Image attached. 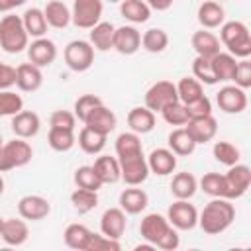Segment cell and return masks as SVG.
<instances>
[{
  "mask_svg": "<svg viewBox=\"0 0 251 251\" xmlns=\"http://www.w3.org/2000/svg\"><path fill=\"white\" fill-rule=\"evenodd\" d=\"M139 233L147 243H151L163 251H175L180 245L178 229L173 227L169 224V220L157 212L143 216V220L139 224Z\"/></svg>",
  "mask_w": 251,
  "mask_h": 251,
  "instance_id": "6da1fadb",
  "label": "cell"
},
{
  "mask_svg": "<svg viewBox=\"0 0 251 251\" xmlns=\"http://www.w3.org/2000/svg\"><path fill=\"white\" fill-rule=\"evenodd\" d=\"M235 220V208L227 198H212L198 214V226L208 235L224 233Z\"/></svg>",
  "mask_w": 251,
  "mask_h": 251,
  "instance_id": "7a4b0ae2",
  "label": "cell"
},
{
  "mask_svg": "<svg viewBox=\"0 0 251 251\" xmlns=\"http://www.w3.org/2000/svg\"><path fill=\"white\" fill-rule=\"evenodd\" d=\"M220 43L227 49V53H231L235 59H247L251 55V33L249 27L239 22H224L220 25Z\"/></svg>",
  "mask_w": 251,
  "mask_h": 251,
  "instance_id": "3957f363",
  "label": "cell"
},
{
  "mask_svg": "<svg viewBox=\"0 0 251 251\" xmlns=\"http://www.w3.org/2000/svg\"><path fill=\"white\" fill-rule=\"evenodd\" d=\"M27 45H29V35L24 27L22 16L6 14L0 20V47L6 53L16 55L27 49Z\"/></svg>",
  "mask_w": 251,
  "mask_h": 251,
  "instance_id": "277c9868",
  "label": "cell"
},
{
  "mask_svg": "<svg viewBox=\"0 0 251 251\" xmlns=\"http://www.w3.org/2000/svg\"><path fill=\"white\" fill-rule=\"evenodd\" d=\"M31 157H33L31 145L22 137H14L12 141H6L0 147V173L25 167L31 161Z\"/></svg>",
  "mask_w": 251,
  "mask_h": 251,
  "instance_id": "5b68a950",
  "label": "cell"
},
{
  "mask_svg": "<svg viewBox=\"0 0 251 251\" xmlns=\"http://www.w3.org/2000/svg\"><path fill=\"white\" fill-rule=\"evenodd\" d=\"M63 57H65V63L71 71L84 73L94 63V47L90 45V41L73 39V41L67 43V47L63 51Z\"/></svg>",
  "mask_w": 251,
  "mask_h": 251,
  "instance_id": "8992f818",
  "label": "cell"
},
{
  "mask_svg": "<svg viewBox=\"0 0 251 251\" xmlns=\"http://www.w3.org/2000/svg\"><path fill=\"white\" fill-rule=\"evenodd\" d=\"M102 0H75L71 8V22L80 29H90L102 20Z\"/></svg>",
  "mask_w": 251,
  "mask_h": 251,
  "instance_id": "52a82bcc",
  "label": "cell"
},
{
  "mask_svg": "<svg viewBox=\"0 0 251 251\" xmlns=\"http://www.w3.org/2000/svg\"><path fill=\"white\" fill-rule=\"evenodd\" d=\"M120 163V178L127 184V186H139L147 180L149 176V167H147V159L143 153H135L129 157H122L118 159Z\"/></svg>",
  "mask_w": 251,
  "mask_h": 251,
  "instance_id": "ba28073f",
  "label": "cell"
},
{
  "mask_svg": "<svg viewBox=\"0 0 251 251\" xmlns=\"http://www.w3.org/2000/svg\"><path fill=\"white\" fill-rule=\"evenodd\" d=\"M173 102H178V94H176V84L171 80H157L145 92V106L151 112H161Z\"/></svg>",
  "mask_w": 251,
  "mask_h": 251,
  "instance_id": "9c48e42d",
  "label": "cell"
},
{
  "mask_svg": "<svg viewBox=\"0 0 251 251\" xmlns=\"http://www.w3.org/2000/svg\"><path fill=\"white\" fill-rule=\"evenodd\" d=\"M224 180H226V198L227 200H237L251 186V169L247 165L235 163L224 175Z\"/></svg>",
  "mask_w": 251,
  "mask_h": 251,
  "instance_id": "30bf717a",
  "label": "cell"
},
{
  "mask_svg": "<svg viewBox=\"0 0 251 251\" xmlns=\"http://www.w3.org/2000/svg\"><path fill=\"white\" fill-rule=\"evenodd\" d=\"M167 220L173 227L180 231H188L198 226V210L188 200H175L167 210Z\"/></svg>",
  "mask_w": 251,
  "mask_h": 251,
  "instance_id": "8fae6325",
  "label": "cell"
},
{
  "mask_svg": "<svg viewBox=\"0 0 251 251\" xmlns=\"http://www.w3.org/2000/svg\"><path fill=\"white\" fill-rule=\"evenodd\" d=\"M216 102L226 114H241L247 108V94L243 88L235 84H226L216 94Z\"/></svg>",
  "mask_w": 251,
  "mask_h": 251,
  "instance_id": "7c38bea8",
  "label": "cell"
},
{
  "mask_svg": "<svg viewBox=\"0 0 251 251\" xmlns=\"http://www.w3.org/2000/svg\"><path fill=\"white\" fill-rule=\"evenodd\" d=\"M18 214L24 220L39 222L51 214V204L47 198H43L39 194H25L18 200Z\"/></svg>",
  "mask_w": 251,
  "mask_h": 251,
  "instance_id": "4fadbf2b",
  "label": "cell"
},
{
  "mask_svg": "<svg viewBox=\"0 0 251 251\" xmlns=\"http://www.w3.org/2000/svg\"><path fill=\"white\" fill-rule=\"evenodd\" d=\"M27 59L29 63H33L35 67L43 69L55 63L57 59V45L55 41L47 39V37H35L29 45H27Z\"/></svg>",
  "mask_w": 251,
  "mask_h": 251,
  "instance_id": "5bb4252c",
  "label": "cell"
},
{
  "mask_svg": "<svg viewBox=\"0 0 251 251\" xmlns=\"http://www.w3.org/2000/svg\"><path fill=\"white\" fill-rule=\"evenodd\" d=\"M82 124H84L86 127L98 131V133L108 135V133H112V131L116 129L118 118H116V114H114L108 106H104V102H102V104L94 106V108L86 114V118L82 120Z\"/></svg>",
  "mask_w": 251,
  "mask_h": 251,
  "instance_id": "9a60e30c",
  "label": "cell"
},
{
  "mask_svg": "<svg viewBox=\"0 0 251 251\" xmlns=\"http://www.w3.org/2000/svg\"><path fill=\"white\" fill-rule=\"evenodd\" d=\"M184 127L192 135V139L196 141V145L212 141L216 137V133H218V122H216V118L212 114L200 116V118H190L184 124Z\"/></svg>",
  "mask_w": 251,
  "mask_h": 251,
  "instance_id": "2e32d148",
  "label": "cell"
},
{
  "mask_svg": "<svg viewBox=\"0 0 251 251\" xmlns=\"http://www.w3.org/2000/svg\"><path fill=\"white\" fill-rule=\"evenodd\" d=\"M10 127L14 131L16 137H22V139H31L39 133V127H41V120L35 112L31 110H22L18 114L12 116V122H10Z\"/></svg>",
  "mask_w": 251,
  "mask_h": 251,
  "instance_id": "e0dca14e",
  "label": "cell"
},
{
  "mask_svg": "<svg viewBox=\"0 0 251 251\" xmlns=\"http://www.w3.org/2000/svg\"><path fill=\"white\" fill-rule=\"evenodd\" d=\"M145 159H147L149 173L159 175V176L173 175L175 169H176V155H175L169 147H157V149H153Z\"/></svg>",
  "mask_w": 251,
  "mask_h": 251,
  "instance_id": "ac0fdd59",
  "label": "cell"
},
{
  "mask_svg": "<svg viewBox=\"0 0 251 251\" xmlns=\"http://www.w3.org/2000/svg\"><path fill=\"white\" fill-rule=\"evenodd\" d=\"M0 237L6 245H12V247H20L27 241L29 237V227L25 224L24 218H6L2 222V227H0Z\"/></svg>",
  "mask_w": 251,
  "mask_h": 251,
  "instance_id": "d6986e66",
  "label": "cell"
},
{
  "mask_svg": "<svg viewBox=\"0 0 251 251\" xmlns=\"http://www.w3.org/2000/svg\"><path fill=\"white\" fill-rule=\"evenodd\" d=\"M141 47V33L135 25H122L114 31V49L122 55H133Z\"/></svg>",
  "mask_w": 251,
  "mask_h": 251,
  "instance_id": "ffe728a7",
  "label": "cell"
},
{
  "mask_svg": "<svg viewBox=\"0 0 251 251\" xmlns=\"http://www.w3.org/2000/svg\"><path fill=\"white\" fill-rule=\"evenodd\" d=\"M43 84V73L33 63H22L16 67V86L22 92H35Z\"/></svg>",
  "mask_w": 251,
  "mask_h": 251,
  "instance_id": "44dd1931",
  "label": "cell"
},
{
  "mask_svg": "<svg viewBox=\"0 0 251 251\" xmlns=\"http://www.w3.org/2000/svg\"><path fill=\"white\" fill-rule=\"evenodd\" d=\"M118 204L120 208L129 214V216H135V214H141L147 204H149V196L143 188H137V186H129V188H124L120 192V198H118Z\"/></svg>",
  "mask_w": 251,
  "mask_h": 251,
  "instance_id": "7402d4cb",
  "label": "cell"
},
{
  "mask_svg": "<svg viewBox=\"0 0 251 251\" xmlns=\"http://www.w3.org/2000/svg\"><path fill=\"white\" fill-rule=\"evenodd\" d=\"M126 231V212L118 206V208H108L104 210L102 218H100V233H104L106 237L112 239H120Z\"/></svg>",
  "mask_w": 251,
  "mask_h": 251,
  "instance_id": "603a6c76",
  "label": "cell"
},
{
  "mask_svg": "<svg viewBox=\"0 0 251 251\" xmlns=\"http://www.w3.org/2000/svg\"><path fill=\"white\" fill-rule=\"evenodd\" d=\"M198 22L202 25V29H216L226 22V10L222 4L214 2V0H206L198 6Z\"/></svg>",
  "mask_w": 251,
  "mask_h": 251,
  "instance_id": "cb8c5ba5",
  "label": "cell"
},
{
  "mask_svg": "<svg viewBox=\"0 0 251 251\" xmlns=\"http://www.w3.org/2000/svg\"><path fill=\"white\" fill-rule=\"evenodd\" d=\"M114 31L116 25L112 22H98L88 31V41L94 47V51H110L114 49Z\"/></svg>",
  "mask_w": 251,
  "mask_h": 251,
  "instance_id": "d4e9b609",
  "label": "cell"
},
{
  "mask_svg": "<svg viewBox=\"0 0 251 251\" xmlns=\"http://www.w3.org/2000/svg\"><path fill=\"white\" fill-rule=\"evenodd\" d=\"M127 126L137 135L149 133L155 127V112H151L147 106H135L127 114Z\"/></svg>",
  "mask_w": 251,
  "mask_h": 251,
  "instance_id": "484cf974",
  "label": "cell"
},
{
  "mask_svg": "<svg viewBox=\"0 0 251 251\" xmlns=\"http://www.w3.org/2000/svg\"><path fill=\"white\" fill-rule=\"evenodd\" d=\"M212 71L218 82H229L233 80V73L237 67V59L227 51H218L214 57H210Z\"/></svg>",
  "mask_w": 251,
  "mask_h": 251,
  "instance_id": "4316f807",
  "label": "cell"
},
{
  "mask_svg": "<svg viewBox=\"0 0 251 251\" xmlns=\"http://www.w3.org/2000/svg\"><path fill=\"white\" fill-rule=\"evenodd\" d=\"M47 25L55 29H65L71 24V8L61 0H49L43 8Z\"/></svg>",
  "mask_w": 251,
  "mask_h": 251,
  "instance_id": "83f0119b",
  "label": "cell"
},
{
  "mask_svg": "<svg viewBox=\"0 0 251 251\" xmlns=\"http://www.w3.org/2000/svg\"><path fill=\"white\" fill-rule=\"evenodd\" d=\"M190 45H192V49L196 51V55H200V57H214L218 51H222L220 49V39L212 33V31H208V29H198V31H194L192 33V37H190Z\"/></svg>",
  "mask_w": 251,
  "mask_h": 251,
  "instance_id": "f1b7e54d",
  "label": "cell"
},
{
  "mask_svg": "<svg viewBox=\"0 0 251 251\" xmlns=\"http://www.w3.org/2000/svg\"><path fill=\"white\" fill-rule=\"evenodd\" d=\"M167 143H169V149L176 155V157H188L194 153L196 149V141L192 139V135L186 131V127H176L169 133L167 137Z\"/></svg>",
  "mask_w": 251,
  "mask_h": 251,
  "instance_id": "f546056e",
  "label": "cell"
},
{
  "mask_svg": "<svg viewBox=\"0 0 251 251\" xmlns=\"http://www.w3.org/2000/svg\"><path fill=\"white\" fill-rule=\"evenodd\" d=\"M198 190V180L192 173H176L171 180V194L178 200H190Z\"/></svg>",
  "mask_w": 251,
  "mask_h": 251,
  "instance_id": "4dcf8cb0",
  "label": "cell"
},
{
  "mask_svg": "<svg viewBox=\"0 0 251 251\" xmlns=\"http://www.w3.org/2000/svg\"><path fill=\"white\" fill-rule=\"evenodd\" d=\"M92 169L96 171L98 178L102 180V184H114L120 180V163H118V157H110V155H100Z\"/></svg>",
  "mask_w": 251,
  "mask_h": 251,
  "instance_id": "1f68e13d",
  "label": "cell"
},
{
  "mask_svg": "<svg viewBox=\"0 0 251 251\" xmlns=\"http://www.w3.org/2000/svg\"><path fill=\"white\" fill-rule=\"evenodd\" d=\"M120 14L131 24H145L151 18V8L145 0H122Z\"/></svg>",
  "mask_w": 251,
  "mask_h": 251,
  "instance_id": "d6a6232c",
  "label": "cell"
},
{
  "mask_svg": "<svg viewBox=\"0 0 251 251\" xmlns=\"http://www.w3.org/2000/svg\"><path fill=\"white\" fill-rule=\"evenodd\" d=\"M22 22L29 37H45L49 25H47V20L41 8H27L22 16Z\"/></svg>",
  "mask_w": 251,
  "mask_h": 251,
  "instance_id": "836d02e7",
  "label": "cell"
},
{
  "mask_svg": "<svg viewBox=\"0 0 251 251\" xmlns=\"http://www.w3.org/2000/svg\"><path fill=\"white\" fill-rule=\"evenodd\" d=\"M90 233L92 231L82 224H69L63 231V239H65L67 247L76 249V251H86L88 241H90Z\"/></svg>",
  "mask_w": 251,
  "mask_h": 251,
  "instance_id": "e575fe53",
  "label": "cell"
},
{
  "mask_svg": "<svg viewBox=\"0 0 251 251\" xmlns=\"http://www.w3.org/2000/svg\"><path fill=\"white\" fill-rule=\"evenodd\" d=\"M106 137L108 135H104V133H98V131H94V129H90V127H82L80 131H78V147L86 153V155H98V153H102V149L106 147Z\"/></svg>",
  "mask_w": 251,
  "mask_h": 251,
  "instance_id": "d590c367",
  "label": "cell"
},
{
  "mask_svg": "<svg viewBox=\"0 0 251 251\" xmlns=\"http://www.w3.org/2000/svg\"><path fill=\"white\" fill-rule=\"evenodd\" d=\"M71 204L78 214H88L98 206V192L76 186L71 192Z\"/></svg>",
  "mask_w": 251,
  "mask_h": 251,
  "instance_id": "8d00e7d4",
  "label": "cell"
},
{
  "mask_svg": "<svg viewBox=\"0 0 251 251\" xmlns=\"http://www.w3.org/2000/svg\"><path fill=\"white\" fill-rule=\"evenodd\" d=\"M47 143L53 151H59V153H65V151H71L76 143V137H75V131L73 129H59V127H49V133H47Z\"/></svg>",
  "mask_w": 251,
  "mask_h": 251,
  "instance_id": "74e56055",
  "label": "cell"
},
{
  "mask_svg": "<svg viewBox=\"0 0 251 251\" xmlns=\"http://www.w3.org/2000/svg\"><path fill=\"white\" fill-rule=\"evenodd\" d=\"M135 153H143V145H141V137L133 131H124L116 137V157H129Z\"/></svg>",
  "mask_w": 251,
  "mask_h": 251,
  "instance_id": "f35d334b",
  "label": "cell"
},
{
  "mask_svg": "<svg viewBox=\"0 0 251 251\" xmlns=\"http://www.w3.org/2000/svg\"><path fill=\"white\" fill-rule=\"evenodd\" d=\"M141 47L149 53H163L169 47V33L161 27H151L141 35Z\"/></svg>",
  "mask_w": 251,
  "mask_h": 251,
  "instance_id": "ab89813d",
  "label": "cell"
},
{
  "mask_svg": "<svg viewBox=\"0 0 251 251\" xmlns=\"http://www.w3.org/2000/svg\"><path fill=\"white\" fill-rule=\"evenodd\" d=\"M176 94L182 104H190L204 94V88H202V82H198L194 76H184L176 84Z\"/></svg>",
  "mask_w": 251,
  "mask_h": 251,
  "instance_id": "60d3db41",
  "label": "cell"
},
{
  "mask_svg": "<svg viewBox=\"0 0 251 251\" xmlns=\"http://www.w3.org/2000/svg\"><path fill=\"white\" fill-rule=\"evenodd\" d=\"M212 153H214V159L226 167H231V165L239 163V159H241L239 149L229 141H216L212 147Z\"/></svg>",
  "mask_w": 251,
  "mask_h": 251,
  "instance_id": "b9f144b4",
  "label": "cell"
},
{
  "mask_svg": "<svg viewBox=\"0 0 251 251\" xmlns=\"http://www.w3.org/2000/svg\"><path fill=\"white\" fill-rule=\"evenodd\" d=\"M198 186L212 198H226V180L220 173H206L200 178Z\"/></svg>",
  "mask_w": 251,
  "mask_h": 251,
  "instance_id": "7bdbcfd3",
  "label": "cell"
},
{
  "mask_svg": "<svg viewBox=\"0 0 251 251\" xmlns=\"http://www.w3.org/2000/svg\"><path fill=\"white\" fill-rule=\"evenodd\" d=\"M75 184L80 188H88V190H100L102 188V180L98 178L96 171L92 169V165H82L75 171Z\"/></svg>",
  "mask_w": 251,
  "mask_h": 251,
  "instance_id": "ee69618b",
  "label": "cell"
},
{
  "mask_svg": "<svg viewBox=\"0 0 251 251\" xmlns=\"http://www.w3.org/2000/svg\"><path fill=\"white\" fill-rule=\"evenodd\" d=\"M192 76L202 82V84H218L216 76H214V71H212V63L208 57H200L196 55L194 61H192Z\"/></svg>",
  "mask_w": 251,
  "mask_h": 251,
  "instance_id": "f6af8a7d",
  "label": "cell"
},
{
  "mask_svg": "<svg viewBox=\"0 0 251 251\" xmlns=\"http://www.w3.org/2000/svg\"><path fill=\"white\" fill-rule=\"evenodd\" d=\"M22 110H24V98L20 94H16L10 88L0 90V118L14 116V114H18Z\"/></svg>",
  "mask_w": 251,
  "mask_h": 251,
  "instance_id": "bcb514c9",
  "label": "cell"
},
{
  "mask_svg": "<svg viewBox=\"0 0 251 251\" xmlns=\"http://www.w3.org/2000/svg\"><path fill=\"white\" fill-rule=\"evenodd\" d=\"M159 114L163 116V120H165L169 126H184V124L190 120L188 110H186V106H184L180 100H178V102L169 104V106H167V108H163Z\"/></svg>",
  "mask_w": 251,
  "mask_h": 251,
  "instance_id": "7dc6e473",
  "label": "cell"
},
{
  "mask_svg": "<svg viewBox=\"0 0 251 251\" xmlns=\"http://www.w3.org/2000/svg\"><path fill=\"white\" fill-rule=\"evenodd\" d=\"M122 249V243L120 239H112V237H106L104 233H90V241H88V247L86 251H120Z\"/></svg>",
  "mask_w": 251,
  "mask_h": 251,
  "instance_id": "c3c4849f",
  "label": "cell"
},
{
  "mask_svg": "<svg viewBox=\"0 0 251 251\" xmlns=\"http://www.w3.org/2000/svg\"><path fill=\"white\" fill-rule=\"evenodd\" d=\"M98 104H102V98H98L96 94H82V96H78L76 98V102H75V118L78 120V122H82L84 118H86V114L94 108V106H98Z\"/></svg>",
  "mask_w": 251,
  "mask_h": 251,
  "instance_id": "681fc988",
  "label": "cell"
},
{
  "mask_svg": "<svg viewBox=\"0 0 251 251\" xmlns=\"http://www.w3.org/2000/svg\"><path fill=\"white\" fill-rule=\"evenodd\" d=\"M231 82H235V86H239L243 90H247L251 86V61H249V57L237 61V67H235Z\"/></svg>",
  "mask_w": 251,
  "mask_h": 251,
  "instance_id": "f907efd6",
  "label": "cell"
},
{
  "mask_svg": "<svg viewBox=\"0 0 251 251\" xmlns=\"http://www.w3.org/2000/svg\"><path fill=\"white\" fill-rule=\"evenodd\" d=\"M49 126L51 127H59V129H73L75 131L76 118L69 110H55L51 114V118H49Z\"/></svg>",
  "mask_w": 251,
  "mask_h": 251,
  "instance_id": "816d5d0a",
  "label": "cell"
},
{
  "mask_svg": "<svg viewBox=\"0 0 251 251\" xmlns=\"http://www.w3.org/2000/svg\"><path fill=\"white\" fill-rule=\"evenodd\" d=\"M184 106H186L190 118H200V116H208V114H212V102H210V98H208L206 94H202L200 98H196L194 102L184 104Z\"/></svg>",
  "mask_w": 251,
  "mask_h": 251,
  "instance_id": "f5cc1de1",
  "label": "cell"
},
{
  "mask_svg": "<svg viewBox=\"0 0 251 251\" xmlns=\"http://www.w3.org/2000/svg\"><path fill=\"white\" fill-rule=\"evenodd\" d=\"M16 84V69L0 61V90H6Z\"/></svg>",
  "mask_w": 251,
  "mask_h": 251,
  "instance_id": "db71d44e",
  "label": "cell"
},
{
  "mask_svg": "<svg viewBox=\"0 0 251 251\" xmlns=\"http://www.w3.org/2000/svg\"><path fill=\"white\" fill-rule=\"evenodd\" d=\"M27 0H0V14H10L14 8L24 6Z\"/></svg>",
  "mask_w": 251,
  "mask_h": 251,
  "instance_id": "11a10c76",
  "label": "cell"
},
{
  "mask_svg": "<svg viewBox=\"0 0 251 251\" xmlns=\"http://www.w3.org/2000/svg\"><path fill=\"white\" fill-rule=\"evenodd\" d=\"M145 2H147V6H149L151 10L165 12V10H169V8L173 6V2H175V0H145Z\"/></svg>",
  "mask_w": 251,
  "mask_h": 251,
  "instance_id": "9f6ffc18",
  "label": "cell"
},
{
  "mask_svg": "<svg viewBox=\"0 0 251 251\" xmlns=\"http://www.w3.org/2000/svg\"><path fill=\"white\" fill-rule=\"evenodd\" d=\"M4 186H6V184H4V178H2V175H0V196L4 194Z\"/></svg>",
  "mask_w": 251,
  "mask_h": 251,
  "instance_id": "6f0895ef",
  "label": "cell"
},
{
  "mask_svg": "<svg viewBox=\"0 0 251 251\" xmlns=\"http://www.w3.org/2000/svg\"><path fill=\"white\" fill-rule=\"evenodd\" d=\"M102 2H110V4H118V2H122V0H102Z\"/></svg>",
  "mask_w": 251,
  "mask_h": 251,
  "instance_id": "680465c9",
  "label": "cell"
},
{
  "mask_svg": "<svg viewBox=\"0 0 251 251\" xmlns=\"http://www.w3.org/2000/svg\"><path fill=\"white\" fill-rule=\"evenodd\" d=\"M2 145H4V139H2V135H0V147H2Z\"/></svg>",
  "mask_w": 251,
  "mask_h": 251,
  "instance_id": "91938a15",
  "label": "cell"
},
{
  "mask_svg": "<svg viewBox=\"0 0 251 251\" xmlns=\"http://www.w3.org/2000/svg\"><path fill=\"white\" fill-rule=\"evenodd\" d=\"M2 222H4V218H2V216H0V227H2Z\"/></svg>",
  "mask_w": 251,
  "mask_h": 251,
  "instance_id": "94428289",
  "label": "cell"
}]
</instances>
